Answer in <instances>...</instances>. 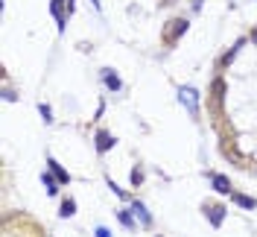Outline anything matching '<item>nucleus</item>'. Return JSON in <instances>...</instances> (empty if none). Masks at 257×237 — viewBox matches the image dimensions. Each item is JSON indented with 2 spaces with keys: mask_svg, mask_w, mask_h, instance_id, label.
Listing matches in <instances>:
<instances>
[{
  "mask_svg": "<svg viewBox=\"0 0 257 237\" xmlns=\"http://www.w3.org/2000/svg\"><path fill=\"white\" fill-rule=\"evenodd\" d=\"M187 27H190V24H187L184 18H172V21L164 27V35H161V38H164V44H170V47H172L181 35L187 33Z\"/></svg>",
  "mask_w": 257,
  "mask_h": 237,
  "instance_id": "f257e3e1",
  "label": "nucleus"
},
{
  "mask_svg": "<svg viewBox=\"0 0 257 237\" xmlns=\"http://www.w3.org/2000/svg\"><path fill=\"white\" fill-rule=\"evenodd\" d=\"M178 100H181V105H187V111H190L193 117H199V91L196 88H181L178 91Z\"/></svg>",
  "mask_w": 257,
  "mask_h": 237,
  "instance_id": "f03ea898",
  "label": "nucleus"
},
{
  "mask_svg": "<svg viewBox=\"0 0 257 237\" xmlns=\"http://www.w3.org/2000/svg\"><path fill=\"white\" fill-rule=\"evenodd\" d=\"M205 217L211 220L214 229H219L222 220H225V205H205Z\"/></svg>",
  "mask_w": 257,
  "mask_h": 237,
  "instance_id": "7ed1b4c3",
  "label": "nucleus"
},
{
  "mask_svg": "<svg viewBox=\"0 0 257 237\" xmlns=\"http://www.w3.org/2000/svg\"><path fill=\"white\" fill-rule=\"evenodd\" d=\"M208 179H211V185H214L216 193H234L231 190V179H225L222 173H208Z\"/></svg>",
  "mask_w": 257,
  "mask_h": 237,
  "instance_id": "20e7f679",
  "label": "nucleus"
},
{
  "mask_svg": "<svg viewBox=\"0 0 257 237\" xmlns=\"http://www.w3.org/2000/svg\"><path fill=\"white\" fill-rule=\"evenodd\" d=\"M131 214L140 220V226H143V229H149V226H152V214L146 211V205H143V202H137V199H134V202H131Z\"/></svg>",
  "mask_w": 257,
  "mask_h": 237,
  "instance_id": "39448f33",
  "label": "nucleus"
},
{
  "mask_svg": "<svg viewBox=\"0 0 257 237\" xmlns=\"http://www.w3.org/2000/svg\"><path fill=\"white\" fill-rule=\"evenodd\" d=\"M114 143H117V141L108 135L105 129H96V152H108V149H111Z\"/></svg>",
  "mask_w": 257,
  "mask_h": 237,
  "instance_id": "423d86ee",
  "label": "nucleus"
},
{
  "mask_svg": "<svg viewBox=\"0 0 257 237\" xmlns=\"http://www.w3.org/2000/svg\"><path fill=\"white\" fill-rule=\"evenodd\" d=\"M102 82H105V88H108V91H120V88H123L120 76H117V73H111V68H102Z\"/></svg>",
  "mask_w": 257,
  "mask_h": 237,
  "instance_id": "0eeeda50",
  "label": "nucleus"
},
{
  "mask_svg": "<svg viewBox=\"0 0 257 237\" xmlns=\"http://www.w3.org/2000/svg\"><path fill=\"white\" fill-rule=\"evenodd\" d=\"M47 167H50V173H53V176H56L62 185H70V173H67V170H62V164H59L56 158H47Z\"/></svg>",
  "mask_w": 257,
  "mask_h": 237,
  "instance_id": "6e6552de",
  "label": "nucleus"
},
{
  "mask_svg": "<svg viewBox=\"0 0 257 237\" xmlns=\"http://www.w3.org/2000/svg\"><path fill=\"white\" fill-rule=\"evenodd\" d=\"M41 182H44V188H47V193H50V196H56V193H59V185H62V182H59L53 173H41Z\"/></svg>",
  "mask_w": 257,
  "mask_h": 237,
  "instance_id": "1a4fd4ad",
  "label": "nucleus"
},
{
  "mask_svg": "<svg viewBox=\"0 0 257 237\" xmlns=\"http://www.w3.org/2000/svg\"><path fill=\"white\" fill-rule=\"evenodd\" d=\"M231 199L240 205V208H249V211H255V205H257L252 196H243V193H231Z\"/></svg>",
  "mask_w": 257,
  "mask_h": 237,
  "instance_id": "9d476101",
  "label": "nucleus"
},
{
  "mask_svg": "<svg viewBox=\"0 0 257 237\" xmlns=\"http://www.w3.org/2000/svg\"><path fill=\"white\" fill-rule=\"evenodd\" d=\"M50 9H53V15H56V21H59V30H64V12H62V0H53V3H50Z\"/></svg>",
  "mask_w": 257,
  "mask_h": 237,
  "instance_id": "9b49d317",
  "label": "nucleus"
},
{
  "mask_svg": "<svg viewBox=\"0 0 257 237\" xmlns=\"http://www.w3.org/2000/svg\"><path fill=\"white\" fill-rule=\"evenodd\" d=\"M222 94H225V82L216 79V82H214V102H216V105H222Z\"/></svg>",
  "mask_w": 257,
  "mask_h": 237,
  "instance_id": "f8f14e48",
  "label": "nucleus"
},
{
  "mask_svg": "<svg viewBox=\"0 0 257 237\" xmlns=\"http://www.w3.org/2000/svg\"><path fill=\"white\" fill-rule=\"evenodd\" d=\"M117 217H120V223H123L126 229H134V220H131V208H123V211H117Z\"/></svg>",
  "mask_w": 257,
  "mask_h": 237,
  "instance_id": "ddd939ff",
  "label": "nucleus"
},
{
  "mask_svg": "<svg viewBox=\"0 0 257 237\" xmlns=\"http://www.w3.org/2000/svg\"><path fill=\"white\" fill-rule=\"evenodd\" d=\"M76 214V202L73 199H64L62 202V211H59V217H73Z\"/></svg>",
  "mask_w": 257,
  "mask_h": 237,
  "instance_id": "4468645a",
  "label": "nucleus"
},
{
  "mask_svg": "<svg viewBox=\"0 0 257 237\" xmlns=\"http://www.w3.org/2000/svg\"><path fill=\"white\" fill-rule=\"evenodd\" d=\"M38 111H41V120H44V123H53V111H50V105H47V102H41V105H38Z\"/></svg>",
  "mask_w": 257,
  "mask_h": 237,
  "instance_id": "2eb2a0df",
  "label": "nucleus"
},
{
  "mask_svg": "<svg viewBox=\"0 0 257 237\" xmlns=\"http://www.w3.org/2000/svg\"><path fill=\"white\" fill-rule=\"evenodd\" d=\"M140 182H143V170L134 167V170H131V185H140Z\"/></svg>",
  "mask_w": 257,
  "mask_h": 237,
  "instance_id": "dca6fc26",
  "label": "nucleus"
},
{
  "mask_svg": "<svg viewBox=\"0 0 257 237\" xmlns=\"http://www.w3.org/2000/svg\"><path fill=\"white\" fill-rule=\"evenodd\" d=\"M96 237H111V232H108V229H105V226H96V232H94Z\"/></svg>",
  "mask_w": 257,
  "mask_h": 237,
  "instance_id": "f3484780",
  "label": "nucleus"
},
{
  "mask_svg": "<svg viewBox=\"0 0 257 237\" xmlns=\"http://www.w3.org/2000/svg\"><path fill=\"white\" fill-rule=\"evenodd\" d=\"M161 3H164V6H167V3H175V0H161Z\"/></svg>",
  "mask_w": 257,
  "mask_h": 237,
  "instance_id": "a211bd4d",
  "label": "nucleus"
},
{
  "mask_svg": "<svg viewBox=\"0 0 257 237\" xmlns=\"http://www.w3.org/2000/svg\"><path fill=\"white\" fill-rule=\"evenodd\" d=\"M252 38H255V41H257V33H252Z\"/></svg>",
  "mask_w": 257,
  "mask_h": 237,
  "instance_id": "6ab92c4d",
  "label": "nucleus"
}]
</instances>
